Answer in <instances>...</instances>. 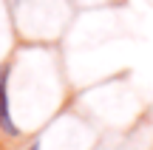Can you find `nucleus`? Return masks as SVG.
I'll return each instance as SVG.
<instances>
[{
	"instance_id": "f257e3e1",
	"label": "nucleus",
	"mask_w": 153,
	"mask_h": 150,
	"mask_svg": "<svg viewBox=\"0 0 153 150\" xmlns=\"http://www.w3.org/2000/svg\"><path fill=\"white\" fill-rule=\"evenodd\" d=\"M6 85H9V68H0V128H3L9 136H17V125L11 122V111H9Z\"/></svg>"
},
{
	"instance_id": "f03ea898",
	"label": "nucleus",
	"mask_w": 153,
	"mask_h": 150,
	"mask_svg": "<svg viewBox=\"0 0 153 150\" xmlns=\"http://www.w3.org/2000/svg\"><path fill=\"white\" fill-rule=\"evenodd\" d=\"M31 150H37V147H31Z\"/></svg>"
}]
</instances>
